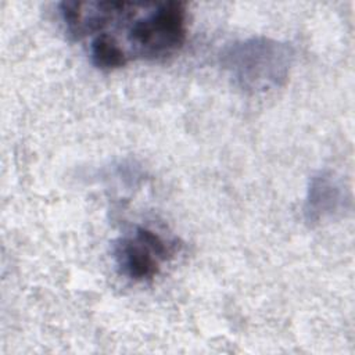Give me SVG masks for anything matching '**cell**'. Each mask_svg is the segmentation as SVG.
<instances>
[{
    "label": "cell",
    "mask_w": 355,
    "mask_h": 355,
    "mask_svg": "<svg viewBox=\"0 0 355 355\" xmlns=\"http://www.w3.org/2000/svg\"><path fill=\"white\" fill-rule=\"evenodd\" d=\"M87 37L116 49L126 60H165L184 44L187 6L180 1H94Z\"/></svg>",
    "instance_id": "6da1fadb"
},
{
    "label": "cell",
    "mask_w": 355,
    "mask_h": 355,
    "mask_svg": "<svg viewBox=\"0 0 355 355\" xmlns=\"http://www.w3.org/2000/svg\"><path fill=\"white\" fill-rule=\"evenodd\" d=\"M293 58V49L287 43L255 36L230 44L223 51L222 64L236 86L263 93L287 82Z\"/></svg>",
    "instance_id": "7a4b0ae2"
},
{
    "label": "cell",
    "mask_w": 355,
    "mask_h": 355,
    "mask_svg": "<svg viewBox=\"0 0 355 355\" xmlns=\"http://www.w3.org/2000/svg\"><path fill=\"white\" fill-rule=\"evenodd\" d=\"M175 241L150 227L139 226L116 241L114 255L122 275L144 282L153 279L162 263L175 255Z\"/></svg>",
    "instance_id": "3957f363"
},
{
    "label": "cell",
    "mask_w": 355,
    "mask_h": 355,
    "mask_svg": "<svg viewBox=\"0 0 355 355\" xmlns=\"http://www.w3.org/2000/svg\"><path fill=\"white\" fill-rule=\"evenodd\" d=\"M348 197L341 182L331 172H319L309 180L304 204L306 223L319 225L347 208Z\"/></svg>",
    "instance_id": "277c9868"
}]
</instances>
